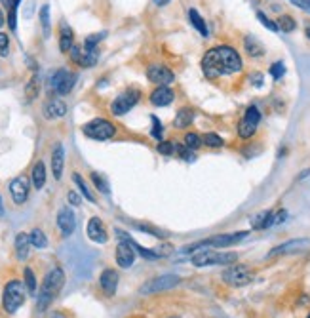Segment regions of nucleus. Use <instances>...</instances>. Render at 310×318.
I'll return each mask as SVG.
<instances>
[{
    "instance_id": "nucleus-31",
    "label": "nucleus",
    "mask_w": 310,
    "mask_h": 318,
    "mask_svg": "<svg viewBox=\"0 0 310 318\" xmlns=\"http://www.w3.org/2000/svg\"><path fill=\"white\" fill-rule=\"evenodd\" d=\"M73 181H75V185L78 187V191H80V195L84 196L86 200H89V202H95V196L89 193V189H88V185L84 183V179L80 177V173H73Z\"/></svg>"
},
{
    "instance_id": "nucleus-13",
    "label": "nucleus",
    "mask_w": 310,
    "mask_h": 318,
    "mask_svg": "<svg viewBox=\"0 0 310 318\" xmlns=\"http://www.w3.org/2000/svg\"><path fill=\"white\" fill-rule=\"evenodd\" d=\"M135 261V250L128 240H120V244L116 246V263L122 269H130Z\"/></svg>"
},
{
    "instance_id": "nucleus-9",
    "label": "nucleus",
    "mask_w": 310,
    "mask_h": 318,
    "mask_svg": "<svg viewBox=\"0 0 310 318\" xmlns=\"http://www.w3.org/2000/svg\"><path fill=\"white\" fill-rule=\"evenodd\" d=\"M139 98H141L139 90H135V88H128L126 92H122L118 98L112 101V105H111L112 114H116V116H122V114H126V112L132 109V107H135L137 101H139Z\"/></svg>"
},
{
    "instance_id": "nucleus-11",
    "label": "nucleus",
    "mask_w": 310,
    "mask_h": 318,
    "mask_svg": "<svg viewBox=\"0 0 310 318\" xmlns=\"http://www.w3.org/2000/svg\"><path fill=\"white\" fill-rule=\"evenodd\" d=\"M69 55L73 63H76L78 67H91L97 63V50H86L84 46H73L69 50Z\"/></svg>"
},
{
    "instance_id": "nucleus-42",
    "label": "nucleus",
    "mask_w": 310,
    "mask_h": 318,
    "mask_svg": "<svg viewBox=\"0 0 310 318\" xmlns=\"http://www.w3.org/2000/svg\"><path fill=\"white\" fill-rule=\"evenodd\" d=\"M268 213H270V212H261L259 215H255V217L251 219V225H253V229H265V225H266V219H268Z\"/></svg>"
},
{
    "instance_id": "nucleus-4",
    "label": "nucleus",
    "mask_w": 310,
    "mask_h": 318,
    "mask_svg": "<svg viewBox=\"0 0 310 318\" xmlns=\"http://www.w3.org/2000/svg\"><path fill=\"white\" fill-rule=\"evenodd\" d=\"M238 256L234 252H211V250H204V252H196L190 257L194 267H210V265H232Z\"/></svg>"
},
{
    "instance_id": "nucleus-21",
    "label": "nucleus",
    "mask_w": 310,
    "mask_h": 318,
    "mask_svg": "<svg viewBox=\"0 0 310 318\" xmlns=\"http://www.w3.org/2000/svg\"><path fill=\"white\" fill-rule=\"evenodd\" d=\"M67 114V105L61 99H51L44 105V118L48 120H57V118H63Z\"/></svg>"
},
{
    "instance_id": "nucleus-28",
    "label": "nucleus",
    "mask_w": 310,
    "mask_h": 318,
    "mask_svg": "<svg viewBox=\"0 0 310 318\" xmlns=\"http://www.w3.org/2000/svg\"><path fill=\"white\" fill-rule=\"evenodd\" d=\"M38 92H40V78H38V74H33L31 80H29V84L25 86L27 101H35V99L38 98Z\"/></svg>"
},
{
    "instance_id": "nucleus-30",
    "label": "nucleus",
    "mask_w": 310,
    "mask_h": 318,
    "mask_svg": "<svg viewBox=\"0 0 310 318\" xmlns=\"http://www.w3.org/2000/svg\"><path fill=\"white\" fill-rule=\"evenodd\" d=\"M75 82H76V74L75 73H67V76L63 78V82L59 84V88L55 90L59 96H67V94H71V90L75 88Z\"/></svg>"
},
{
    "instance_id": "nucleus-24",
    "label": "nucleus",
    "mask_w": 310,
    "mask_h": 318,
    "mask_svg": "<svg viewBox=\"0 0 310 318\" xmlns=\"http://www.w3.org/2000/svg\"><path fill=\"white\" fill-rule=\"evenodd\" d=\"M31 181L35 185V189L40 191L44 183H46V166H44V162L42 160H38L37 164L33 166V171H31Z\"/></svg>"
},
{
    "instance_id": "nucleus-38",
    "label": "nucleus",
    "mask_w": 310,
    "mask_h": 318,
    "mask_svg": "<svg viewBox=\"0 0 310 318\" xmlns=\"http://www.w3.org/2000/svg\"><path fill=\"white\" fill-rule=\"evenodd\" d=\"M105 37H107V33H95V35H89V37L86 38V42H84V48L95 50V46H97Z\"/></svg>"
},
{
    "instance_id": "nucleus-26",
    "label": "nucleus",
    "mask_w": 310,
    "mask_h": 318,
    "mask_svg": "<svg viewBox=\"0 0 310 318\" xmlns=\"http://www.w3.org/2000/svg\"><path fill=\"white\" fill-rule=\"evenodd\" d=\"M244 48H246V52H248L251 57H263V55H265V48H263V44H261L257 38H253V37L244 38Z\"/></svg>"
},
{
    "instance_id": "nucleus-29",
    "label": "nucleus",
    "mask_w": 310,
    "mask_h": 318,
    "mask_svg": "<svg viewBox=\"0 0 310 318\" xmlns=\"http://www.w3.org/2000/svg\"><path fill=\"white\" fill-rule=\"evenodd\" d=\"M40 25H42V33H44V37L50 38L51 25H50V6H48V4H44V6L40 8Z\"/></svg>"
},
{
    "instance_id": "nucleus-25",
    "label": "nucleus",
    "mask_w": 310,
    "mask_h": 318,
    "mask_svg": "<svg viewBox=\"0 0 310 318\" xmlns=\"http://www.w3.org/2000/svg\"><path fill=\"white\" fill-rule=\"evenodd\" d=\"M192 120H194V110L188 109V107H183V109L177 112L174 126L175 128H188V126L192 124Z\"/></svg>"
},
{
    "instance_id": "nucleus-22",
    "label": "nucleus",
    "mask_w": 310,
    "mask_h": 318,
    "mask_svg": "<svg viewBox=\"0 0 310 318\" xmlns=\"http://www.w3.org/2000/svg\"><path fill=\"white\" fill-rule=\"evenodd\" d=\"M73 46H75V33L67 23H61V27H59V50L63 53H67Z\"/></svg>"
},
{
    "instance_id": "nucleus-5",
    "label": "nucleus",
    "mask_w": 310,
    "mask_h": 318,
    "mask_svg": "<svg viewBox=\"0 0 310 318\" xmlns=\"http://www.w3.org/2000/svg\"><path fill=\"white\" fill-rule=\"evenodd\" d=\"M248 231H240V233H232V234H215L208 240H202V242H196V244L188 246L183 252H188V250H198V248H226V246H234L238 242H242L246 236H248Z\"/></svg>"
},
{
    "instance_id": "nucleus-7",
    "label": "nucleus",
    "mask_w": 310,
    "mask_h": 318,
    "mask_svg": "<svg viewBox=\"0 0 310 318\" xmlns=\"http://www.w3.org/2000/svg\"><path fill=\"white\" fill-rule=\"evenodd\" d=\"M259 122H261L259 109H257L255 105H251V107L246 109L244 116H242V120H240V124H238V135H240L242 139H249V137H253V134L257 132Z\"/></svg>"
},
{
    "instance_id": "nucleus-35",
    "label": "nucleus",
    "mask_w": 310,
    "mask_h": 318,
    "mask_svg": "<svg viewBox=\"0 0 310 318\" xmlns=\"http://www.w3.org/2000/svg\"><path fill=\"white\" fill-rule=\"evenodd\" d=\"M202 143H204V145H208V147H211V149H219V147H223L224 145L223 137H219L217 134H206L204 137H202Z\"/></svg>"
},
{
    "instance_id": "nucleus-56",
    "label": "nucleus",
    "mask_w": 310,
    "mask_h": 318,
    "mask_svg": "<svg viewBox=\"0 0 310 318\" xmlns=\"http://www.w3.org/2000/svg\"><path fill=\"white\" fill-rule=\"evenodd\" d=\"M4 25V13H2V10H0V27Z\"/></svg>"
},
{
    "instance_id": "nucleus-2",
    "label": "nucleus",
    "mask_w": 310,
    "mask_h": 318,
    "mask_svg": "<svg viewBox=\"0 0 310 318\" xmlns=\"http://www.w3.org/2000/svg\"><path fill=\"white\" fill-rule=\"evenodd\" d=\"M63 284H65V272L61 267H53L51 270H48V274L44 276L42 286H40V294H38L37 307L38 311H46L51 305V301L57 297V294L61 292Z\"/></svg>"
},
{
    "instance_id": "nucleus-46",
    "label": "nucleus",
    "mask_w": 310,
    "mask_h": 318,
    "mask_svg": "<svg viewBox=\"0 0 310 318\" xmlns=\"http://www.w3.org/2000/svg\"><path fill=\"white\" fill-rule=\"evenodd\" d=\"M8 48H10V38H8V35L0 33V55L2 57L8 55Z\"/></svg>"
},
{
    "instance_id": "nucleus-10",
    "label": "nucleus",
    "mask_w": 310,
    "mask_h": 318,
    "mask_svg": "<svg viewBox=\"0 0 310 318\" xmlns=\"http://www.w3.org/2000/svg\"><path fill=\"white\" fill-rule=\"evenodd\" d=\"M223 280L228 286H246L253 280V272L248 269V265H234L223 270Z\"/></svg>"
},
{
    "instance_id": "nucleus-51",
    "label": "nucleus",
    "mask_w": 310,
    "mask_h": 318,
    "mask_svg": "<svg viewBox=\"0 0 310 318\" xmlns=\"http://www.w3.org/2000/svg\"><path fill=\"white\" fill-rule=\"evenodd\" d=\"M295 6H299L301 10H307V12H310V0H291Z\"/></svg>"
},
{
    "instance_id": "nucleus-16",
    "label": "nucleus",
    "mask_w": 310,
    "mask_h": 318,
    "mask_svg": "<svg viewBox=\"0 0 310 318\" xmlns=\"http://www.w3.org/2000/svg\"><path fill=\"white\" fill-rule=\"evenodd\" d=\"M88 236H89V240H93V242H97V244H105V242L109 240L107 229H105V225L101 223L99 217H91V219L88 221Z\"/></svg>"
},
{
    "instance_id": "nucleus-1",
    "label": "nucleus",
    "mask_w": 310,
    "mask_h": 318,
    "mask_svg": "<svg viewBox=\"0 0 310 318\" xmlns=\"http://www.w3.org/2000/svg\"><path fill=\"white\" fill-rule=\"evenodd\" d=\"M202 71L211 80L226 74L240 73L242 71L240 53L230 46H215L206 52L202 59Z\"/></svg>"
},
{
    "instance_id": "nucleus-34",
    "label": "nucleus",
    "mask_w": 310,
    "mask_h": 318,
    "mask_svg": "<svg viewBox=\"0 0 310 318\" xmlns=\"http://www.w3.org/2000/svg\"><path fill=\"white\" fill-rule=\"evenodd\" d=\"M276 25H278V29H280V31H284V33H293V31H295V27H297L295 19H293L291 15H282V17L276 21Z\"/></svg>"
},
{
    "instance_id": "nucleus-53",
    "label": "nucleus",
    "mask_w": 310,
    "mask_h": 318,
    "mask_svg": "<svg viewBox=\"0 0 310 318\" xmlns=\"http://www.w3.org/2000/svg\"><path fill=\"white\" fill-rule=\"evenodd\" d=\"M251 80L255 82V86H261V84H263V76H261V74H253V76H251Z\"/></svg>"
},
{
    "instance_id": "nucleus-59",
    "label": "nucleus",
    "mask_w": 310,
    "mask_h": 318,
    "mask_svg": "<svg viewBox=\"0 0 310 318\" xmlns=\"http://www.w3.org/2000/svg\"><path fill=\"white\" fill-rule=\"evenodd\" d=\"M174 318H175V317H174Z\"/></svg>"
},
{
    "instance_id": "nucleus-27",
    "label": "nucleus",
    "mask_w": 310,
    "mask_h": 318,
    "mask_svg": "<svg viewBox=\"0 0 310 318\" xmlns=\"http://www.w3.org/2000/svg\"><path fill=\"white\" fill-rule=\"evenodd\" d=\"M188 19H190L192 27L198 31L202 37H208V25H206V21H204V17L198 13V10L190 8V10H188Z\"/></svg>"
},
{
    "instance_id": "nucleus-49",
    "label": "nucleus",
    "mask_w": 310,
    "mask_h": 318,
    "mask_svg": "<svg viewBox=\"0 0 310 318\" xmlns=\"http://www.w3.org/2000/svg\"><path fill=\"white\" fill-rule=\"evenodd\" d=\"M6 8H8V12H17V6L21 4V0H0Z\"/></svg>"
},
{
    "instance_id": "nucleus-55",
    "label": "nucleus",
    "mask_w": 310,
    "mask_h": 318,
    "mask_svg": "<svg viewBox=\"0 0 310 318\" xmlns=\"http://www.w3.org/2000/svg\"><path fill=\"white\" fill-rule=\"evenodd\" d=\"M305 35H307V38L310 40V25H307V29H305Z\"/></svg>"
},
{
    "instance_id": "nucleus-33",
    "label": "nucleus",
    "mask_w": 310,
    "mask_h": 318,
    "mask_svg": "<svg viewBox=\"0 0 310 318\" xmlns=\"http://www.w3.org/2000/svg\"><path fill=\"white\" fill-rule=\"evenodd\" d=\"M285 219H287V212H285V210L270 212V213H268V219H266V225H265V229L274 227V225H280V223H284Z\"/></svg>"
},
{
    "instance_id": "nucleus-50",
    "label": "nucleus",
    "mask_w": 310,
    "mask_h": 318,
    "mask_svg": "<svg viewBox=\"0 0 310 318\" xmlns=\"http://www.w3.org/2000/svg\"><path fill=\"white\" fill-rule=\"evenodd\" d=\"M67 200L71 202V206H80V200H82V198H80V195H78L76 191H71V193L67 195Z\"/></svg>"
},
{
    "instance_id": "nucleus-41",
    "label": "nucleus",
    "mask_w": 310,
    "mask_h": 318,
    "mask_svg": "<svg viewBox=\"0 0 310 318\" xmlns=\"http://www.w3.org/2000/svg\"><path fill=\"white\" fill-rule=\"evenodd\" d=\"M91 181L95 183V187L99 189L103 195H109V193H111V191H109V185H107V181L101 177L99 173H91Z\"/></svg>"
},
{
    "instance_id": "nucleus-3",
    "label": "nucleus",
    "mask_w": 310,
    "mask_h": 318,
    "mask_svg": "<svg viewBox=\"0 0 310 318\" xmlns=\"http://www.w3.org/2000/svg\"><path fill=\"white\" fill-rule=\"evenodd\" d=\"M23 303H25V284L21 280H10L4 288V294H2L4 311L13 315Z\"/></svg>"
},
{
    "instance_id": "nucleus-40",
    "label": "nucleus",
    "mask_w": 310,
    "mask_h": 318,
    "mask_svg": "<svg viewBox=\"0 0 310 318\" xmlns=\"http://www.w3.org/2000/svg\"><path fill=\"white\" fill-rule=\"evenodd\" d=\"M270 74H272L274 80H280L282 76L285 74V65L284 61H276L270 65Z\"/></svg>"
},
{
    "instance_id": "nucleus-8",
    "label": "nucleus",
    "mask_w": 310,
    "mask_h": 318,
    "mask_svg": "<svg viewBox=\"0 0 310 318\" xmlns=\"http://www.w3.org/2000/svg\"><path fill=\"white\" fill-rule=\"evenodd\" d=\"M179 282H181L179 276H175V274H162V276H156V278H152V280L147 282V284H143V286L139 288V294L149 295V294H158V292H166V290L175 288Z\"/></svg>"
},
{
    "instance_id": "nucleus-45",
    "label": "nucleus",
    "mask_w": 310,
    "mask_h": 318,
    "mask_svg": "<svg viewBox=\"0 0 310 318\" xmlns=\"http://www.w3.org/2000/svg\"><path fill=\"white\" fill-rule=\"evenodd\" d=\"M257 19H259L261 23L265 25L268 31H280V29H278V25L274 23V21H270V19H268V17H266V15H265L263 12H257Z\"/></svg>"
},
{
    "instance_id": "nucleus-48",
    "label": "nucleus",
    "mask_w": 310,
    "mask_h": 318,
    "mask_svg": "<svg viewBox=\"0 0 310 318\" xmlns=\"http://www.w3.org/2000/svg\"><path fill=\"white\" fill-rule=\"evenodd\" d=\"M152 120V135L156 137V139H162V132H164V128H162V122L156 118V116H152L150 118Z\"/></svg>"
},
{
    "instance_id": "nucleus-6",
    "label": "nucleus",
    "mask_w": 310,
    "mask_h": 318,
    "mask_svg": "<svg viewBox=\"0 0 310 318\" xmlns=\"http://www.w3.org/2000/svg\"><path fill=\"white\" fill-rule=\"evenodd\" d=\"M82 132H84V135H88L89 139H95V141H107V139L114 137L116 128H114V124L109 122V120H105V118H93L91 122L84 124Z\"/></svg>"
},
{
    "instance_id": "nucleus-44",
    "label": "nucleus",
    "mask_w": 310,
    "mask_h": 318,
    "mask_svg": "<svg viewBox=\"0 0 310 318\" xmlns=\"http://www.w3.org/2000/svg\"><path fill=\"white\" fill-rule=\"evenodd\" d=\"M158 153L164 155V157H172L175 153V143L172 141H160V145H158Z\"/></svg>"
},
{
    "instance_id": "nucleus-39",
    "label": "nucleus",
    "mask_w": 310,
    "mask_h": 318,
    "mask_svg": "<svg viewBox=\"0 0 310 318\" xmlns=\"http://www.w3.org/2000/svg\"><path fill=\"white\" fill-rule=\"evenodd\" d=\"M67 73H69L67 69H57L55 73L51 74V78H50V86H51V90H57V88H59V84H61V82H63V78L67 76Z\"/></svg>"
},
{
    "instance_id": "nucleus-47",
    "label": "nucleus",
    "mask_w": 310,
    "mask_h": 318,
    "mask_svg": "<svg viewBox=\"0 0 310 318\" xmlns=\"http://www.w3.org/2000/svg\"><path fill=\"white\" fill-rule=\"evenodd\" d=\"M137 229H141L143 233L152 234V236H156V238H164V233H162L160 229H156V227H150V225H137Z\"/></svg>"
},
{
    "instance_id": "nucleus-52",
    "label": "nucleus",
    "mask_w": 310,
    "mask_h": 318,
    "mask_svg": "<svg viewBox=\"0 0 310 318\" xmlns=\"http://www.w3.org/2000/svg\"><path fill=\"white\" fill-rule=\"evenodd\" d=\"M172 250H174V248H172V246L170 244H164V246H160V248H158V250H156V252H158V256H170V254H172Z\"/></svg>"
},
{
    "instance_id": "nucleus-36",
    "label": "nucleus",
    "mask_w": 310,
    "mask_h": 318,
    "mask_svg": "<svg viewBox=\"0 0 310 318\" xmlns=\"http://www.w3.org/2000/svg\"><path fill=\"white\" fill-rule=\"evenodd\" d=\"M25 286L31 294H37V276H35L33 269H29V267L25 269Z\"/></svg>"
},
{
    "instance_id": "nucleus-37",
    "label": "nucleus",
    "mask_w": 310,
    "mask_h": 318,
    "mask_svg": "<svg viewBox=\"0 0 310 318\" xmlns=\"http://www.w3.org/2000/svg\"><path fill=\"white\" fill-rule=\"evenodd\" d=\"M185 145L188 149H192V151H196V149L202 147V137H200L198 134H186L185 135Z\"/></svg>"
},
{
    "instance_id": "nucleus-14",
    "label": "nucleus",
    "mask_w": 310,
    "mask_h": 318,
    "mask_svg": "<svg viewBox=\"0 0 310 318\" xmlns=\"http://www.w3.org/2000/svg\"><path fill=\"white\" fill-rule=\"evenodd\" d=\"M147 78H149L150 82H154V84H160V86H168L174 82V73L168 69V67H164V65H150L149 69H147Z\"/></svg>"
},
{
    "instance_id": "nucleus-19",
    "label": "nucleus",
    "mask_w": 310,
    "mask_h": 318,
    "mask_svg": "<svg viewBox=\"0 0 310 318\" xmlns=\"http://www.w3.org/2000/svg\"><path fill=\"white\" fill-rule=\"evenodd\" d=\"M99 286L107 295H114L118 288V272L114 269H105L99 276Z\"/></svg>"
},
{
    "instance_id": "nucleus-17",
    "label": "nucleus",
    "mask_w": 310,
    "mask_h": 318,
    "mask_svg": "<svg viewBox=\"0 0 310 318\" xmlns=\"http://www.w3.org/2000/svg\"><path fill=\"white\" fill-rule=\"evenodd\" d=\"M307 248H310V240L307 238H295V240H289L282 246H276L270 256H280V254H297V252H305Z\"/></svg>"
},
{
    "instance_id": "nucleus-54",
    "label": "nucleus",
    "mask_w": 310,
    "mask_h": 318,
    "mask_svg": "<svg viewBox=\"0 0 310 318\" xmlns=\"http://www.w3.org/2000/svg\"><path fill=\"white\" fill-rule=\"evenodd\" d=\"M170 2H172V0H154L156 6H166V4H170Z\"/></svg>"
},
{
    "instance_id": "nucleus-23",
    "label": "nucleus",
    "mask_w": 310,
    "mask_h": 318,
    "mask_svg": "<svg viewBox=\"0 0 310 318\" xmlns=\"http://www.w3.org/2000/svg\"><path fill=\"white\" fill-rule=\"evenodd\" d=\"M29 248H31V238L29 234L25 233H19L15 236V256L19 261H25L29 257Z\"/></svg>"
},
{
    "instance_id": "nucleus-43",
    "label": "nucleus",
    "mask_w": 310,
    "mask_h": 318,
    "mask_svg": "<svg viewBox=\"0 0 310 318\" xmlns=\"http://www.w3.org/2000/svg\"><path fill=\"white\" fill-rule=\"evenodd\" d=\"M175 151H177V155L183 160H186V162H192V160H194L192 149H188L186 145H175Z\"/></svg>"
},
{
    "instance_id": "nucleus-18",
    "label": "nucleus",
    "mask_w": 310,
    "mask_h": 318,
    "mask_svg": "<svg viewBox=\"0 0 310 318\" xmlns=\"http://www.w3.org/2000/svg\"><path fill=\"white\" fill-rule=\"evenodd\" d=\"M174 99H175V94L170 86H158V88L150 94V103L156 105V107H168Z\"/></svg>"
},
{
    "instance_id": "nucleus-32",
    "label": "nucleus",
    "mask_w": 310,
    "mask_h": 318,
    "mask_svg": "<svg viewBox=\"0 0 310 318\" xmlns=\"http://www.w3.org/2000/svg\"><path fill=\"white\" fill-rule=\"evenodd\" d=\"M29 238H31V246H35L38 250L48 246V238H46V234L42 233L40 229H33V233L29 234Z\"/></svg>"
},
{
    "instance_id": "nucleus-15",
    "label": "nucleus",
    "mask_w": 310,
    "mask_h": 318,
    "mask_svg": "<svg viewBox=\"0 0 310 318\" xmlns=\"http://www.w3.org/2000/svg\"><path fill=\"white\" fill-rule=\"evenodd\" d=\"M10 195H12L13 202H15L17 206L23 204L27 198H29V179H27L25 175H19V177L12 179V183H10Z\"/></svg>"
},
{
    "instance_id": "nucleus-57",
    "label": "nucleus",
    "mask_w": 310,
    "mask_h": 318,
    "mask_svg": "<svg viewBox=\"0 0 310 318\" xmlns=\"http://www.w3.org/2000/svg\"><path fill=\"white\" fill-rule=\"evenodd\" d=\"M4 213V210H2V200H0V215Z\"/></svg>"
},
{
    "instance_id": "nucleus-58",
    "label": "nucleus",
    "mask_w": 310,
    "mask_h": 318,
    "mask_svg": "<svg viewBox=\"0 0 310 318\" xmlns=\"http://www.w3.org/2000/svg\"><path fill=\"white\" fill-rule=\"evenodd\" d=\"M307 318H310V313H309V317H307Z\"/></svg>"
},
{
    "instance_id": "nucleus-12",
    "label": "nucleus",
    "mask_w": 310,
    "mask_h": 318,
    "mask_svg": "<svg viewBox=\"0 0 310 318\" xmlns=\"http://www.w3.org/2000/svg\"><path fill=\"white\" fill-rule=\"evenodd\" d=\"M57 227H59L63 236H71V234L75 233L76 217H75V212L69 208V206H63V208L57 212Z\"/></svg>"
},
{
    "instance_id": "nucleus-20",
    "label": "nucleus",
    "mask_w": 310,
    "mask_h": 318,
    "mask_svg": "<svg viewBox=\"0 0 310 318\" xmlns=\"http://www.w3.org/2000/svg\"><path fill=\"white\" fill-rule=\"evenodd\" d=\"M63 168H65V149L61 143H55L51 151V173L55 179H61Z\"/></svg>"
}]
</instances>
